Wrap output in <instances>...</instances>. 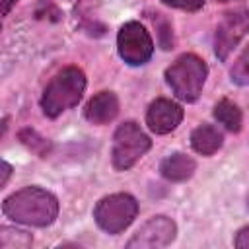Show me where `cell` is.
I'll use <instances>...</instances> for the list:
<instances>
[{"label": "cell", "instance_id": "cell-9", "mask_svg": "<svg viewBox=\"0 0 249 249\" xmlns=\"http://www.w3.org/2000/svg\"><path fill=\"white\" fill-rule=\"evenodd\" d=\"M183 121V109L171 99H156L150 103L146 113V123L152 132L156 134H167L179 126Z\"/></svg>", "mask_w": 249, "mask_h": 249}, {"label": "cell", "instance_id": "cell-15", "mask_svg": "<svg viewBox=\"0 0 249 249\" xmlns=\"http://www.w3.org/2000/svg\"><path fill=\"white\" fill-rule=\"evenodd\" d=\"M231 82L237 86H249V47L237 56V60L233 62L231 70H230Z\"/></svg>", "mask_w": 249, "mask_h": 249}, {"label": "cell", "instance_id": "cell-1", "mask_svg": "<svg viewBox=\"0 0 249 249\" xmlns=\"http://www.w3.org/2000/svg\"><path fill=\"white\" fill-rule=\"evenodd\" d=\"M2 212L18 224L45 228L56 220L58 200L53 193L41 187H25L2 202Z\"/></svg>", "mask_w": 249, "mask_h": 249}, {"label": "cell", "instance_id": "cell-12", "mask_svg": "<svg viewBox=\"0 0 249 249\" xmlns=\"http://www.w3.org/2000/svg\"><path fill=\"white\" fill-rule=\"evenodd\" d=\"M222 142V132L212 124H200L191 134V146L202 156H212L214 152H218Z\"/></svg>", "mask_w": 249, "mask_h": 249}, {"label": "cell", "instance_id": "cell-13", "mask_svg": "<svg viewBox=\"0 0 249 249\" xmlns=\"http://www.w3.org/2000/svg\"><path fill=\"white\" fill-rule=\"evenodd\" d=\"M214 117H216V121L220 124H224L231 132H237L241 128V123H243V115H241L239 107L230 99H222V101L216 103Z\"/></svg>", "mask_w": 249, "mask_h": 249}, {"label": "cell", "instance_id": "cell-19", "mask_svg": "<svg viewBox=\"0 0 249 249\" xmlns=\"http://www.w3.org/2000/svg\"><path fill=\"white\" fill-rule=\"evenodd\" d=\"M233 245L239 247V249H249V226L241 228L233 239Z\"/></svg>", "mask_w": 249, "mask_h": 249}, {"label": "cell", "instance_id": "cell-2", "mask_svg": "<svg viewBox=\"0 0 249 249\" xmlns=\"http://www.w3.org/2000/svg\"><path fill=\"white\" fill-rule=\"evenodd\" d=\"M86 89V76L78 66H66L58 74L51 78L47 84L43 97H41V107L43 113L51 119L58 117L66 109H72L78 105Z\"/></svg>", "mask_w": 249, "mask_h": 249}, {"label": "cell", "instance_id": "cell-8", "mask_svg": "<svg viewBox=\"0 0 249 249\" xmlns=\"http://www.w3.org/2000/svg\"><path fill=\"white\" fill-rule=\"evenodd\" d=\"M177 226L167 216H154L150 218L140 230L128 239L126 247H138V249H158L165 247L175 239Z\"/></svg>", "mask_w": 249, "mask_h": 249}, {"label": "cell", "instance_id": "cell-16", "mask_svg": "<svg viewBox=\"0 0 249 249\" xmlns=\"http://www.w3.org/2000/svg\"><path fill=\"white\" fill-rule=\"evenodd\" d=\"M154 23H156V27H158V31H160V43H161V47H163V49H171V45H173L171 25L163 19V16H161V14H156Z\"/></svg>", "mask_w": 249, "mask_h": 249}, {"label": "cell", "instance_id": "cell-21", "mask_svg": "<svg viewBox=\"0 0 249 249\" xmlns=\"http://www.w3.org/2000/svg\"><path fill=\"white\" fill-rule=\"evenodd\" d=\"M16 2H18V0H4V2H2V14H4V16H8L10 8H12Z\"/></svg>", "mask_w": 249, "mask_h": 249}, {"label": "cell", "instance_id": "cell-10", "mask_svg": "<svg viewBox=\"0 0 249 249\" xmlns=\"http://www.w3.org/2000/svg\"><path fill=\"white\" fill-rule=\"evenodd\" d=\"M119 113V99L113 91H99L86 105V119L93 124H107Z\"/></svg>", "mask_w": 249, "mask_h": 249}, {"label": "cell", "instance_id": "cell-3", "mask_svg": "<svg viewBox=\"0 0 249 249\" xmlns=\"http://www.w3.org/2000/svg\"><path fill=\"white\" fill-rule=\"evenodd\" d=\"M206 76H208L206 62L193 53L181 54L165 70V80H167L169 88L181 101H187V103L196 101V97L200 95L202 86L206 82Z\"/></svg>", "mask_w": 249, "mask_h": 249}, {"label": "cell", "instance_id": "cell-6", "mask_svg": "<svg viewBox=\"0 0 249 249\" xmlns=\"http://www.w3.org/2000/svg\"><path fill=\"white\" fill-rule=\"evenodd\" d=\"M117 49L121 58L130 66L146 64L152 58L154 43L150 33L138 21H128L121 27L117 37Z\"/></svg>", "mask_w": 249, "mask_h": 249}, {"label": "cell", "instance_id": "cell-14", "mask_svg": "<svg viewBox=\"0 0 249 249\" xmlns=\"http://www.w3.org/2000/svg\"><path fill=\"white\" fill-rule=\"evenodd\" d=\"M33 243L31 233L16 228L0 230V249H27Z\"/></svg>", "mask_w": 249, "mask_h": 249}, {"label": "cell", "instance_id": "cell-23", "mask_svg": "<svg viewBox=\"0 0 249 249\" xmlns=\"http://www.w3.org/2000/svg\"><path fill=\"white\" fill-rule=\"evenodd\" d=\"M220 2H228V0H220Z\"/></svg>", "mask_w": 249, "mask_h": 249}, {"label": "cell", "instance_id": "cell-7", "mask_svg": "<svg viewBox=\"0 0 249 249\" xmlns=\"http://www.w3.org/2000/svg\"><path fill=\"white\" fill-rule=\"evenodd\" d=\"M249 33V10L228 12L216 27L214 53L220 60H226L228 54L237 47V43Z\"/></svg>", "mask_w": 249, "mask_h": 249}, {"label": "cell", "instance_id": "cell-18", "mask_svg": "<svg viewBox=\"0 0 249 249\" xmlns=\"http://www.w3.org/2000/svg\"><path fill=\"white\" fill-rule=\"evenodd\" d=\"M161 2L171 8H179V10H187V12H196L204 6V0H161Z\"/></svg>", "mask_w": 249, "mask_h": 249}, {"label": "cell", "instance_id": "cell-17", "mask_svg": "<svg viewBox=\"0 0 249 249\" xmlns=\"http://www.w3.org/2000/svg\"><path fill=\"white\" fill-rule=\"evenodd\" d=\"M19 138L31 148V150H35V152H39V154H43V150L39 148V144H43V146H47L49 148V142L45 140V138H41V136H37V132H33V130H29V128H25V130H21L19 132Z\"/></svg>", "mask_w": 249, "mask_h": 249}, {"label": "cell", "instance_id": "cell-20", "mask_svg": "<svg viewBox=\"0 0 249 249\" xmlns=\"http://www.w3.org/2000/svg\"><path fill=\"white\" fill-rule=\"evenodd\" d=\"M10 173H12V165H10L8 161H2V181H0V185H2V187L8 183Z\"/></svg>", "mask_w": 249, "mask_h": 249}, {"label": "cell", "instance_id": "cell-4", "mask_svg": "<svg viewBox=\"0 0 249 249\" xmlns=\"http://www.w3.org/2000/svg\"><path fill=\"white\" fill-rule=\"evenodd\" d=\"M152 146V140L148 134L134 123L126 121L123 123L113 136V150H111V161L115 169H128L132 167Z\"/></svg>", "mask_w": 249, "mask_h": 249}, {"label": "cell", "instance_id": "cell-22", "mask_svg": "<svg viewBox=\"0 0 249 249\" xmlns=\"http://www.w3.org/2000/svg\"><path fill=\"white\" fill-rule=\"evenodd\" d=\"M247 208H249V196H247Z\"/></svg>", "mask_w": 249, "mask_h": 249}, {"label": "cell", "instance_id": "cell-5", "mask_svg": "<svg viewBox=\"0 0 249 249\" xmlns=\"http://www.w3.org/2000/svg\"><path fill=\"white\" fill-rule=\"evenodd\" d=\"M138 214V202L126 193H115L101 198L93 208L97 226L107 233H121Z\"/></svg>", "mask_w": 249, "mask_h": 249}, {"label": "cell", "instance_id": "cell-11", "mask_svg": "<svg viewBox=\"0 0 249 249\" xmlns=\"http://www.w3.org/2000/svg\"><path fill=\"white\" fill-rule=\"evenodd\" d=\"M195 169H196L195 160L181 152L167 156L160 165V171L167 181H185L195 173Z\"/></svg>", "mask_w": 249, "mask_h": 249}]
</instances>
